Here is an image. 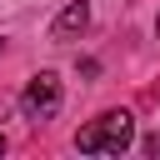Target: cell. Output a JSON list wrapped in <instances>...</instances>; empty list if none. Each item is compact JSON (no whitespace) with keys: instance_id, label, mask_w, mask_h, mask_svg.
I'll use <instances>...</instances> for the list:
<instances>
[{"instance_id":"5","label":"cell","mask_w":160,"mask_h":160,"mask_svg":"<svg viewBox=\"0 0 160 160\" xmlns=\"http://www.w3.org/2000/svg\"><path fill=\"white\" fill-rule=\"evenodd\" d=\"M155 35H160V20H155Z\"/></svg>"},{"instance_id":"3","label":"cell","mask_w":160,"mask_h":160,"mask_svg":"<svg viewBox=\"0 0 160 160\" xmlns=\"http://www.w3.org/2000/svg\"><path fill=\"white\" fill-rule=\"evenodd\" d=\"M85 30H90V5H85V0H70V5L55 15V25H50L55 40H80Z\"/></svg>"},{"instance_id":"4","label":"cell","mask_w":160,"mask_h":160,"mask_svg":"<svg viewBox=\"0 0 160 160\" xmlns=\"http://www.w3.org/2000/svg\"><path fill=\"white\" fill-rule=\"evenodd\" d=\"M0 155H5V135H0Z\"/></svg>"},{"instance_id":"2","label":"cell","mask_w":160,"mask_h":160,"mask_svg":"<svg viewBox=\"0 0 160 160\" xmlns=\"http://www.w3.org/2000/svg\"><path fill=\"white\" fill-rule=\"evenodd\" d=\"M60 100H65V90H60V75H55V70L30 75V85L20 90V110H25V120H50V115L60 110Z\"/></svg>"},{"instance_id":"1","label":"cell","mask_w":160,"mask_h":160,"mask_svg":"<svg viewBox=\"0 0 160 160\" xmlns=\"http://www.w3.org/2000/svg\"><path fill=\"white\" fill-rule=\"evenodd\" d=\"M130 145H135V115L130 110H105L90 125H80V135H75L80 155H125Z\"/></svg>"}]
</instances>
